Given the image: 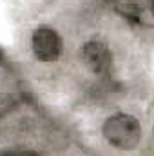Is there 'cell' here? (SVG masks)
I'll return each instance as SVG.
<instances>
[{"mask_svg":"<svg viewBox=\"0 0 154 156\" xmlns=\"http://www.w3.org/2000/svg\"><path fill=\"white\" fill-rule=\"evenodd\" d=\"M103 136L109 145H113L120 151H131L136 145H140L143 129L142 123L132 116L125 113H118L109 116L103 122Z\"/></svg>","mask_w":154,"mask_h":156,"instance_id":"obj_1","label":"cell"},{"mask_svg":"<svg viewBox=\"0 0 154 156\" xmlns=\"http://www.w3.org/2000/svg\"><path fill=\"white\" fill-rule=\"evenodd\" d=\"M31 49L40 62H56L62 55V38L53 27L42 26L31 37Z\"/></svg>","mask_w":154,"mask_h":156,"instance_id":"obj_2","label":"cell"},{"mask_svg":"<svg viewBox=\"0 0 154 156\" xmlns=\"http://www.w3.org/2000/svg\"><path fill=\"white\" fill-rule=\"evenodd\" d=\"M82 60L85 67L94 75H103L111 69L113 53L102 40H89L82 45Z\"/></svg>","mask_w":154,"mask_h":156,"instance_id":"obj_3","label":"cell"},{"mask_svg":"<svg viewBox=\"0 0 154 156\" xmlns=\"http://www.w3.org/2000/svg\"><path fill=\"white\" fill-rule=\"evenodd\" d=\"M0 156H40L37 151L27 149V147H11V149H4Z\"/></svg>","mask_w":154,"mask_h":156,"instance_id":"obj_4","label":"cell"},{"mask_svg":"<svg viewBox=\"0 0 154 156\" xmlns=\"http://www.w3.org/2000/svg\"><path fill=\"white\" fill-rule=\"evenodd\" d=\"M2 60H4V49L0 47V64H2Z\"/></svg>","mask_w":154,"mask_h":156,"instance_id":"obj_5","label":"cell"}]
</instances>
